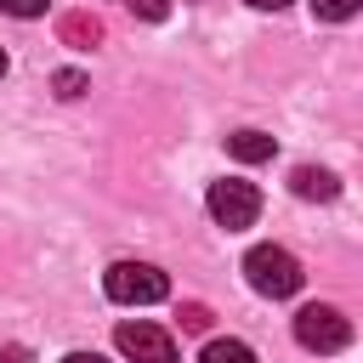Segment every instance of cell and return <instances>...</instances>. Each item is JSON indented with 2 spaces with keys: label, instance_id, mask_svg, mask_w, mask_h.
<instances>
[{
  "label": "cell",
  "instance_id": "cell-11",
  "mask_svg": "<svg viewBox=\"0 0 363 363\" xmlns=\"http://www.w3.org/2000/svg\"><path fill=\"white\" fill-rule=\"evenodd\" d=\"M176 318H182V329H193V335H204V329H210V306H199V301H187Z\"/></svg>",
  "mask_w": 363,
  "mask_h": 363
},
{
  "label": "cell",
  "instance_id": "cell-2",
  "mask_svg": "<svg viewBox=\"0 0 363 363\" xmlns=\"http://www.w3.org/2000/svg\"><path fill=\"white\" fill-rule=\"evenodd\" d=\"M102 289H108V301H119V306H153V301L170 295V278H164L159 267H147V261H113L108 278H102Z\"/></svg>",
  "mask_w": 363,
  "mask_h": 363
},
{
  "label": "cell",
  "instance_id": "cell-9",
  "mask_svg": "<svg viewBox=\"0 0 363 363\" xmlns=\"http://www.w3.org/2000/svg\"><path fill=\"white\" fill-rule=\"evenodd\" d=\"M199 363H255V352H250L244 340H210Z\"/></svg>",
  "mask_w": 363,
  "mask_h": 363
},
{
  "label": "cell",
  "instance_id": "cell-17",
  "mask_svg": "<svg viewBox=\"0 0 363 363\" xmlns=\"http://www.w3.org/2000/svg\"><path fill=\"white\" fill-rule=\"evenodd\" d=\"M62 363H108V357H96V352H68Z\"/></svg>",
  "mask_w": 363,
  "mask_h": 363
},
{
  "label": "cell",
  "instance_id": "cell-10",
  "mask_svg": "<svg viewBox=\"0 0 363 363\" xmlns=\"http://www.w3.org/2000/svg\"><path fill=\"white\" fill-rule=\"evenodd\" d=\"M357 6H363V0H312V11H318L323 23H346V17H357Z\"/></svg>",
  "mask_w": 363,
  "mask_h": 363
},
{
  "label": "cell",
  "instance_id": "cell-16",
  "mask_svg": "<svg viewBox=\"0 0 363 363\" xmlns=\"http://www.w3.org/2000/svg\"><path fill=\"white\" fill-rule=\"evenodd\" d=\"M244 6H255V11H284L289 0H244Z\"/></svg>",
  "mask_w": 363,
  "mask_h": 363
},
{
  "label": "cell",
  "instance_id": "cell-8",
  "mask_svg": "<svg viewBox=\"0 0 363 363\" xmlns=\"http://www.w3.org/2000/svg\"><path fill=\"white\" fill-rule=\"evenodd\" d=\"M227 153H233V159H244V164H261V159H272V153H278V142H272L267 130H233V136H227Z\"/></svg>",
  "mask_w": 363,
  "mask_h": 363
},
{
  "label": "cell",
  "instance_id": "cell-5",
  "mask_svg": "<svg viewBox=\"0 0 363 363\" xmlns=\"http://www.w3.org/2000/svg\"><path fill=\"white\" fill-rule=\"evenodd\" d=\"M113 346H119L130 363H176V340H170L159 323H119V329H113Z\"/></svg>",
  "mask_w": 363,
  "mask_h": 363
},
{
  "label": "cell",
  "instance_id": "cell-1",
  "mask_svg": "<svg viewBox=\"0 0 363 363\" xmlns=\"http://www.w3.org/2000/svg\"><path fill=\"white\" fill-rule=\"evenodd\" d=\"M244 278H250V289L267 295V301H289V295L306 284L301 261H295L284 244H255V250L244 255Z\"/></svg>",
  "mask_w": 363,
  "mask_h": 363
},
{
  "label": "cell",
  "instance_id": "cell-18",
  "mask_svg": "<svg viewBox=\"0 0 363 363\" xmlns=\"http://www.w3.org/2000/svg\"><path fill=\"white\" fill-rule=\"evenodd\" d=\"M0 74H6V51H0Z\"/></svg>",
  "mask_w": 363,
  "mask_h": 363
},
{
  "label": "cell",
  "instance_id": "cell-3",
  "mask_svg": "<svg viewBox=\"0 0 363 363\" xmlns=\"http://www.w3.org/2000/svg\"><path fill=\"white\" fill-rule=\"evenodd\" d=\"M204 204H210L216 227H227V233H238V227H255V216H261V193H255V182H238V176H227V182H210Z\"/></svg>",
  "mask_w": 363,
  "mask_h": 363
},
{
  "label": "cell",
  "instance_id": "cell-12",
  "mask_svg": "<svg viewBox=\"0 0 363 363\" xmlns=\"http://www.w3.org/2000/svg\"><path fill=\"white\" fill-rule=\"evenodd\" d=\"M51 85H57V96H68V102H74V96L85 91V74H79V68H62V74H57Z\"/></svg>",
  "mask_w": 363,
  "mask_h": 363
},
{
  "label": "cell",
  "instance_id": "cell-7",
  "mask_svg": "<svg viewBox=\"0 0 363 363\" xmlns=\"http://www.w3.org/2000/svg\"><path fill=\"white\" fill-rule=\"evenodd\" d=\"M57 34H62V45H74V51H91V45L102 40V23H96L91 11H68V17L57 23Z\"/></svg>",
  "mask_w": 363,
  "mask_h": 363
},
{
  "label": "cell",
  "instance_id": "cell-4",
  "mask_svg": "<svg viewBox=\"0 0 363 363\" xmlns=\"http://www.w3.org/2000/svg\"><path fill=\"white\" fill-rule=\"evenodd\" d=\"M295 340H301L306 352H340V346L352 340V323H346V312L312 301V306L295 312Z\"/></svg>",
  "mask_w": 363,
  "mask_h": 363
},
{
  "label": "cell",
  "instance_id": "cell-14",
  "mask_svg": "<svg viewBox=\"0 0 363 363\" xmlns=\"http://www.w3.org/2000/svg\"><path fill=\"white\" fill-rule=\"evenodd\" d=\"M51 0H0V11H11V17H40Z\"/></svg>",
  "mask_w": 363,
  "mask_h": 363
},
{
  "label": "cell",
  "instance_id": "cell-6",
  "mask_svg": "<svg viewBox=\"0 0 363 363\" xmlns=\"http://www.w3.org/2000/svg\"><path fill=\"white\" fill-rule=\"evenodd\" d=\"M289 193H295V199L329 204V199H340V182H335L329 170H318V164H295V170H289Z\"/></svg>",
  "mask_w": 363,
  "mask_h": 363
},
{
  "label": "cell",
  "instance_id": "cell-15",
  "mask_svg": "<svg viewBox=\"0 0 363 363\" xmlns=\"http://www.w3.org/2000/svg\"><path fill=\"white\" fill-rule=\"evenodd\" d=\"M0 363H34V352H28V346H6V352H0Z\"/></svg>",
  "mask_w": 363,
  "mask_h": 363
},
{
  "label": "cell",
  "instance_id": "cell-13",
  "mask_svg": "<svg viewBox=\"0 0 363 363\" xmlns=\"http://www.w3.org/2000/svg\"><path fill=\"white\" fill-rule=\"evenodd\" d=\"M125 6H130L136 17H147V23H159V17L170 11V0H125Z\"/></svg>",
  "mask_w": 363,
  "mask_h": 363
}]
</instances>
